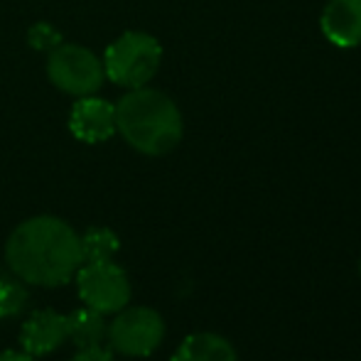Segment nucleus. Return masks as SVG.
Segmentation results:
<instances>
[{"instance_id":"f03ea898","label":"nucleus","mask_w":361,"mask_h":361,"mask_svg":"<svg viewBox=\"0 0 361 361\" xmlns=\"http://www.w3.org/2000/svg\"><path fill=\"white\" fill-rule=\"evenodd\" d=\"M116 133L133 150L150 157L172 152L185 135V121L177 104L157 89H128L116 104Z\"/></svg>"},{"instance_id":"2eb2a0df","label":"nucleus","mask_w":361,"mask_h":361,"mask_svg":"<svg viewBox=\"0 0 361 361\" xmlns=\"http://www.w3.org/2000/svg\"><path fill=\"white\" fill-rule=\"evenodd\" d=\"M69 361H116V359L109 349L89 347V349H79V352H76Z\"/></svg>"},{"instance_id":"6e6552de","label":"nucleus","mask_w":361,"mask_h":361,"mask_svg":"<svg viewBox=\"0 0 361 361\" xmlns=\"http://www.w3.org/2000/svg\"><path fill=\"white\" fill-rule=\"evenodd\" d=\"M23 352L30 357L52 354L67 342V314H59L54 310H39L27 317L23 324Z\"/></svg>"},{"instance_id":"1a4fd4ad","label":"nucleus","mask_w":361,"mask_h":361,"mask_svg":"<svg viewBox=\"0 0 361 361\" xmlns=\"http://www.w3.org/2000/svg\"><path fill=\"white\" fill-rule=\"evenodd\" d=\"M319 27L334 47H357L361 44V0H329Z\"/></svg>"},{"instance_id":"f257e3e1","label":"nucleus","mask_w":361,"mask_h":361,"mask_svg":"<svg viewBox=\"0 0 361 361\" xmlns=\"http://www.w3.org/2000/svg\"><path fill=\"white\" fill-rule=\"evenodd\" d=\"M5 261L23 283L57 288L81 268V238L57 216H32L23 221L5 243Z\"/></svg>"},{"instance_id":"f8f14e48","label":"nucleus","mask_w":361,"mask_h":361,"mask_svg":"<svg viewBox=\"0 0 361 361\" xmlns=\"http://www.w3.org/2000/svg\"><path fill=\"white\" fill-rule=\"evenodd\" d=\"M81 238V258L84 263L96 261H114L121 248V238L106 226H91Z\"/></svg>"},{"instance_id":"0eeeda50","label":"nucleus","mask_w":361,"mask_h":361,"mask_svg":"<svg viewBox=\"0 0 361 361\" xmlns=\"http://www.w3.org/2000/svg\"><path fill=\"white\" fill-rule=\"evenodd\" d=\"M69 130L81 143H106L116 135V104L96 94L79 96L69 114Z\"/></svg>"},{"instance_id":"4468645a","label":"nucleus","mask_w":361,"mask_h":361,"mask_svg":"<svg viewBox=\"0 0 361 361\" xmlns=\"http://www.w3.org/2000/svg\"><path fill=\"white\" fill-rule=\"evenodd\" d=\"M27 42H30V47L39 49V52H52V49H57L64 39H62V32H59L57 27H52L49 23H37L30 27Z\"/></svg>"},{"instance_id":"39448f33","label":"nucleus","mask_w":361,"mask_h":361,"mask_svg":"<svg viewBox=\"0 0 361 361\" xmlns=\"http://www.w3.org/2000/svg\"><path fill=\"white\" fill-rule=\"evenodd\" d=\"M76 288L86 307L101 314H116L130 302V281L114 261L81 263L76 271Z\"/></svg>"},{"instance_id":"dca6fc26","label":"nucleus","mask_w":361,"mask_h":361,"mask_svg":"<svg viewBox=\"0 0 361 361\" xmlns=\"http://www.w3.org/2000/svg\"><path fill=\"white\" fill-rule=\"evenodd\" d=\"M0 361H35V357H30L27 352H3Z\"/></svg>"},{"instance_id":"423d86ee","label":"nucleus","mask_w":361,"mask_h":361,"mask_svg":"<svg viewBox=\"0 0 361 361\" xmlns=\"http://www.w3.org/2000/svg\"><path fill=\"white\" fill-rule=\"evenodd\" d=\"M111 349L126 357H147L165 339V319L152 307H123L106 327Z\"/></svg>"},{"instance_id":"20e7f679","label":"nucleus","mask_w":361,"mask_h":361,"mask_svg":"<svg viewBox=\"0 0 361 361\" xmlns=\"http://www.w3.org/2000/svg\"><path fill=\"white\" fill-rule=\"evenodd\" d=\"M47 76L52 86L69 96H91L104 86L106 69L104 59L96 57L91 49L81 44L62 42L57 49L49 52L47 59Z\"/></svg>"},{"instance_id":"9b49d317","label":"nucleus","mask_w":361,"mask_h":361,"mask_svg":"<svg viewBox=\"0 0 361 361\" xmlns=\"http://www.w3.org/2000/svg\"><path fill=\"white\" fill-rule=\"evenodd\" d=\"M106 327L109 324L104 322V314L91 307H79L76 312L67 314V339L76 349L101 347L106 339Z\"/></svg>"},{"instance_id":"7ed1b4c3","label":"nucleus","mask_w":361,"mask_h":361,"mask_svg":"<svg viewBox=\"0 0 361 361\" xmlns=\"http://www.w3.org/2000/svg\"><path fill=\"white\" fill-rule=\"evenodd\" d=\"M162 62V47L152 35L130 30L109 44L104 54L106 79L123 89H140L152 81Z\"/></svg>"},{"instance_id":"9d476101","label":"nucleus","mask_w":361,"mask_h":361,"mask_svg":"<svg viewBox=\"0 0 361 361\" xmlns=\"http://www.w3.org/2000/svg\"><path fill=\"white\" fill-rule=\"evenodd\" d=\"M172 361H238L236 349L226 337L214 332H197L187 337Z\"/></svg>"},{"instance_id":"f3484780","label":"nucleus","mask_w":361,"mask_h":361,"mask_svg":"<svg viewBox=\"0 0 361 361\" xmlns=\"http://www.w3.org/2000/svg\"><path fill=\"white\" fill-rule=\"evenodd\" d=\"M359 271H361V266H359Z\"/></svg>"},{"instance_id":"ddd939ff","label":"nucleus","mask_w":361,"mask_h":361,"mask_svg":"<svg viewBox=\"0 0 361 361\" xmlns=\"http://www.w3.org/2000/svg\"><path fill=\"white\" fill-rule=\"evenodd\" d=\"M27 305V290L23 283L0 278V317H13Z\"/></svg>"}]
</instances>
